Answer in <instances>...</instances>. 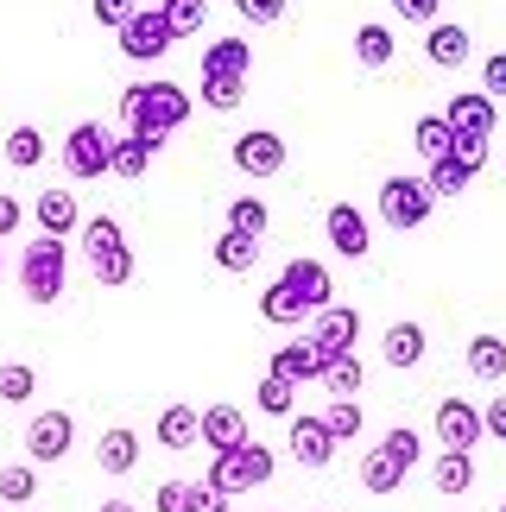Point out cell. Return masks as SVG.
<instances>
[{
  "mask_svg": "<svg viewBox=\"0 0 506 512\" xmlns=\"http://www.w3.org/2000/svg\"><path fill=\"white\" fill-rule=\"evenodd\" d=\"M190 89L171 83V76H159V83H127L121 89V121L133 140H165V133H178L190 121Z\"/></svg>",
  "mask_w": 506,
  "mask_h": 512,
  "instance_id": "6da1fadb",
  "label": "cell"
},
{
  "mask_svg": "<svg viewBox=\"0 0 506 512\" xmlns=\"http://www.w3.org/2000/svg\"><path fill=\"white\" fill-rule=\"evenodd\" d=\"M64 279H70V247L57 234L26 241V253H19V291H26V304H38V310L64 304Z\"/></svg>",
  "mask_w": 506,
  "mask_h": 512,
  "instance_id": "7a4b0ae2",
  "label": "cell"
},
{
  "mask_svg": "<svg viewBox=\"0 0 506 512\" xmlns=\"http://www.w3.org/2000/svg\"><path fill=\"white\" fill-rule=\"evenodd\" d=\"M272 468H279V462H272V449L266 443H235V449H222V456L216 462H209V487H222V494L228 500H235V494H247V487H266L272 481Z\"/></svg>",
  "mask_w": 506,
  "mask_h": 512,
  "instance_id": "3957f363",
  "label": "cell"
},
{
  "mask_svg": "<svg viewBox=\"0 0 506 512\" xmlns=\"http://www.w3.org/2000/svg\"><path fill=\"white\" fill-rule=\"evenodd\" d=\"M431 209H437V196L424 190V177H386L380 184V222L386 228H424L431 222Z\"/></svg>",
  "mask_w": 506,
  "mask_h": 512,
  "instance_id": "277c9868",
  "label": "cell"
},
{
  "mask_svg": "<svg viewBox=\"0 0 506 512\" xmlns=\"http://www.w3.org/2000/svg\"><path fill=\"white\" fill-rule=\"evenodd\" d=\"M108 152H114V133L102 121H76L64 133V171L76 184H89V177H108Z\"/></svg>",
  "mask_w": 506,
  "mask_h": 512,
  "instance_id": "5b68a950",
  "label": "cell"
},
{
  "mask_svg": "<svg viewBox=\"0 0 506 512\" xmlns=\"http://www.w3.org/2000/svg\"><path fill=\"white\" fill-rule=\"evenodd\" d=\"M114 38H121V57H133V64H152V57H165L171 45H178L171 26H165V7H140Z\"/></svg>",
  "mask_w": 506,
  "mask_h": 512,
  "instance_id": "8992f818",
  "label": "cell"
},
{
  "mask_svg": "<svg viewBox=\"0 0 506 512\" xmlns=\"http://www.w3.org/2000/svg\"><path fill=\"white\" fill-rule=\"evenodd\" d=\"M76 443V418L70 411H38L26 424V462H64Z\"/></svg>",
  "mask_w": 506,
  "mask_h": 512,
  "instance_id": "52a82bcc",
  "label": "cell"
},
{
  "mask_svg": "<svg viewBox=\"0 0 506 512\" xmlns=\"http://www.w3.org/2000/svg\"><path fill=\"white\" fill-rule=\"evenodd\" d=\"M431 424H437V443H443V449H469V456H475V443L488 437V430H481V405L456 399V392L431 411Z\"/></svg>",
  "mask_w": 506,
  "mask_h": 512,
  "instance_id": "ba28073f",
  "label": "cell"
},
{
  "mask_svg": "<svg viewBox=\"0 0 506 512\" xmlns=\"http://www.w3.org/2000/svg\"><path fill=\"white\" fill-rule=\"evenodd\" d=\"M279 285H285L291 298H298V304L310 310V317H317V310H329V304H336V285H329V266H323V260H285Z\"/></svg>",
  "mask_w": 506,
  "mask_h": 512,
  "instance_id": "9c48e42d",
  "label": "cell"
},
{
  "mask_svg": "<svg viewBox=\"0 0 506 512\" xmlns=\"http://www.w3.org/2000/svg\"><path fill=\"white\" fill-rule=\"evenodd\" d=\"M228 159H235V171H247V177H279L285 171V140L272 127H253V133H241V140H235Z\"/></svg>",
  "mask_w": 506,
  "mask_h": 512,
  "instance_id": "30bf717a",
  "label": "cell"
},
{
  "mask_svg": "<svg viewBox=\"0 0 506 512\" xmlns=\"http://www.w3.org/2000/svg\"><path fill=\"white\" fill-rule=\"evenodd\" d=\"M443 121H450V133H475V140H494L500 108H494V95L462 89V95H450V102H443Z\"/></svg>",
  "mask_w": 506,
  "mask_h": 512,
  "instance_id": "8fae6325",
  "label": "cell"
},
{
  "mask_svg": "<svg viewBox=\"0 0 506 512\" xmlns=\"http://www.w3.org/2000/svg\"><path fill=\"white\" fill-rule=\"evenodd\" d=\"M323 228H329V247H336L342 260H367V247H374V228H367V215L355 203H329Z\"/></svg>",
  "mask_w": 506,
  "mask_h": 512,
  "instance_id": "7c38bea8",
  "label": "cell"
},
{
  "mask_svg": "<svg viewBox=\"0 0 506 512\" xmlns=\"http://www.w3.org/2000/svg\"><path fill=\"white\" fill-rule=\"evenodd\" d=\"M310 342H317L329 361H336V354H355V342H361V310H342V304L317 310V317H310Z\"/></svg>",
  "mask_w": 506,
  "mask_h": 512,
  "instance_id": "4fadbf2b",
  "label": "cell"
},
{
  "mask_svg": "<svg viewBox=\"0 0 506 512\" xmlns=\"http://www.w3.org/2000/svg\"><path fill=\"white\" fill-rule=\"evenodd\" d=\"M291 456H298L304 468H329L336 437L323 430V411H291Z\"/></svg>",
  "mask_w": 506,
  "mask_h": 512,
  "instance_id": "5bb4252c",
  "label": "cell"
},
{
  "mask_svg": "<svg viewBox=\"0 0 506 512\" xmlns=\"http://www.w3.org/2000/svg\"><path fill=\"white\" fill-rule=\"evenodd\" d=\"M323 367H329V354L310 336H298V342H285L279 354H272L266 373H279V380H291V386H310V380H323Z\"/></svg>",
  "mask_w": 506,
  "mask_h": 512,
  "instance_id": "9a60e30c",
  "label": "cell"
},
{
  "mask_svg": "<svg viewBox=\"0 0 506 512\" xmlns=\"http://www.w3.org/2000/svg\"><path fill=\"white\" fill-rule=\"evenodd\" d=\"M424 57H431L437 70H462L475 57V38H469V26H456V19H437L431 32H424Z\"/></svg>",
  "mask_w": 506,
  "mask_h": 512,
  "instance_id": "2e32d148",
  "label": "cell"
},
{
  "mask_svg": "<svg viewBox=\"0 0 506 512\" xmlns=\"http://www.w3.org/2000/svg\"><path fill=\"white\" fill-rule=\"evenodd\" d=\"M424 354H431V336H424V323H393V329L380 336V361H386V367H399V373L424 367Z\"/></svg>",
  "mask_w": 506,
  "mask_h": 512,
  "instance_id": "e0dca14e",
  "label": "cell"
},
{
  "mask_svg": "<svg viewBox=\"0 0 506 512\" xmlns=\"http://www.w3.org/2000/svg\"><path fill=\"white\" fill-rule=\"evenodd\" d=\"M32 215H38V234H57V241L83 228V203H76V196H70L64 184H57V190H38Z\"/></svg>",
  "mask_w": 506,
  "mask_h": 512,
  "instance_id": "ac0fdd59",
  "label": "cell"
},
{
  "mask_svg": "<svg viewBox=\"0 0 506 512\" xmlns=\"http://www.w3.org/2000/svg\"><path fill=\"white\" fill-rule=\"evenodd\" d=\"M197 443L216 449V456H222V449H235V443H247V411H241V405H209Z\"/></svg>",
  "mask_w": 506,
  "mask_h": 512,
  "instance_id": "d6986e66",
  "label": "cell"
},
{
  "mask_svg": "<svg viewBox=\"0 0 506 512\" xmlns=\"http://www.w3.org/2000/svg\"><path fill=\"white\" fill-rule=\"evenodd\" d=\"M152 437H159V449H190L203 437V411L197 405H165L159 424H152Z\"/></svg>",
  "mask_w": 506,
  "mask_h": 512,
  "instance_id": "ffe728a7",
  "label": "cell"
},
{
  "mask_svg": "<svg viewBox=\"0 0 506 512\" xmlns=\"http://www.w3.org/2000/svg\"><path fill=\"white\" fill-rule=\"evenodd\" d=\"M95 462H102V475H133V462H140V430H127V424L102 430V443H95Z\"/></svg>",
  "mask_w": 506,
  "mask_h": 512,
  "instance_id": "44dd1931",
  "label": "cell"
},
{
  "mask_svg": "<svg viewBox=\"0 0 506 512\" xmlns=\"http://www.w3.org/2000/svg\"><path fill=\"white\" fill-rule=\"evenodd\" d=\"M203 76H235V83H247L253 76V45L247 38H216V45L203 51Z\"/></svg>",
  "mask_w": 506,
  "mask_h": 512,
  "instance_id": "7402d4cb",
  "label": "cell"
},
{
  "mask_svg": "<svg viewBox=\"0 0 506 512\" xmlns=\"http://www.w3.org/2000/svg\"><path fill=\"white\" fill-rule=\"evenodd\" d=\"M431 481H437L443 500H462V494L475 487V456H469V449H443L437 468H431Z\"/></svg>",
  "mask_w": 506,
  "mask_h": 512,
  "instance_id": "603a6c76",
  "label": "cell"
},
{
  "mask_svg": "<svg viewBox=\"0 0 506 512\" xmlns=\"http://www.w3.org/2000/svg\"><path fill=\"white\" fill-rule=\"evenodd\" d=\"M159 152H165V140H133V133H121V140H114V152H108V171H114V177H146Z\"/></svg>",
  "mask_w": 506,
  "mask_h": 512,
  "instance_id": "cb8c5ba5",
  "label": "cell"
},
{
  "mask_svg": "<svg viewBox=\"0 0 506 512\" xmlns=\"http://www.w3.org/2000/svg\"><path fill=\"white\" fill-rule=\"evenodd\" d=\"M361 487H367L374 500L399 494V487H405V462H393L386 449H367V462H361Z\"/></svg>",
  "mask_w": 506,
  "mask_h": 512,
  "instance_id": "d4e9b609",
  "label": "cell"
},
{
  "mask_svg": "<svg viewBox=\"0 0 506 512\" xmlns=\"http://www.w3.org/2000/svg\"><path fill=\"white\" fill-rule=\"evenodd\" d=\"M393 26H355V64L361 70H386L393 64Z\"/></svg>",
  "mask_w": 506,
  "mask_h": 512,
  "instance_id": "484cf974",
  "label": "cell"
},
{
  "mask_svg": "<svg viewBox=\"0 0 506 512\" xmlns=\"http://www.w3.org/2000/svg\"><path fill=\"white\" fill-rule=\"evenodd\" d=\"M469 373L488 386H506V342L500 336H475L469 342Z\"/></svg>",
  "mask_w": 506,
  "mask_h": 512,
  "instance_id": "4316f807",
  "label": "cell"
},
{
  "mask_svg": "<svg viewBox=\"0 0 506 512\" xmlns=\"http://www.w3.org/2000/svg\"><path fill=\"white\" fill-rule=\"evenodd\" d=\"M412 146H418V159H450L456 152V133H450V121H443V114H424V121L412 127Z\"/></svg>",
  "mask_w": 506,
  "mask_h": 512,
  "instance_id": "83f0119b",
  "label": "cell"
},
{
  "mask_svg": "<svg viewBox=\"0 0 506 512\" xmlns=\"http://www.w3.org/2000/svg\"><path fill=\"white\" fill-rule=\"evenodd\" d=\"M323 386H329V399H361V386H367V367L355 361V354H336V361L323 367Z\"/></svg>",
  "mask_w": 506,
  "mask_h": 512,
  "instance_id": "f1b7e54d",
  "label": "cell"
},
{
  "mask_svg": "<svg viewBox=\"0 0 506 512\" xmlns=\"http://www.w3.org/2000/svg\"><path fill=\"white\" fill-rule=\"evenodd\" d=\"M253 260H260V241H253V234H235V228H228L222 241H216V266L235 272V279H241V272H253Z\"/></svg>",
  "mask_w": 506,
  "mask_h": 512,
  "instance_id": "f546056e",
  "label": "cell"
},
{
  "mask_svg": "<svg viewBox=\"0 0 506 512\" xmlns=\"http://www.w3.org/2000/svg\"><path fill=\"white\" fill-rule=\"evenodd\" d=\"M0 159H7L13 171H32L38 159H45V133H38V127H13L7 146H0Z\"/></svg>",
  "mask_w": 506,
  "mask_h": 512,
  "instance_id": "4dcf8cb0",
  "label": "cell"
},
{
  "mask_svg": "<svg viewBox=\"0 0 506 512\" xmlns=\"http://www.w3.org/2000/svg\"><path fill=\"white\" fill-rule=\"evenodd\" d=\"M253 405H260L266 418H291V411H298V386H291V380H279V373H266V380H260V392H253Z\"/></svg>",
  "mask_w": 506,
  "mask_h": 512,
  "instance_id": "1f68e13d",
  "label": "cell"
},
{
  "mask_svg": "<svg viewBox=\"0 0 506 512\" xmlns=\"http://www.w3.org/2000/svg\"><path fill=\"white\" fill-rule=\"evenodd\" d=\"M83 253L95 260V253H108V247H127V234H121V222H114V215H83Z\"/></svg>",
  "mask_w": 506,
  "mask_h": 512,
  "instance_id": "d6a6232c",
  "label": "cell"
},
{
  "mask_svg": "<svg viewBox=\"0 0 506 512\" xmlns=\"http://www.w3.org/2000/svg\"><path fill=\"white\" fill-rule=\"evenodd\" d=\"M260 317H266V323H285V329H291V323H304L310 310H304L298 298H291V291H285L279 279H272V285L260 291Z\"/></svg>",
  "mask_w": 506,
  "mask_h": 512,
  "instance_id": "836d02e7",
  "label": "cell"
},
{
  "mask_svg": "<svg viewBox=\"0 0 506 512\" xmlns=\"http://www.w3.org/2000/svg\"><path fill=\"white\" fill-rule=\"evenodd\" d=\"M228 228H235V234H253V241H260V234L272 228V209L260 203V196H235V203H228Z\"/></svg>",
  "mask_w": 506,
  "mask_h": 512,
  "instance_id": "e575fe53",
  "label": "cell"
},
{
  "mask_svg": "<svg viewBox=\"0 0 506 512\" xmlns=\"http://www.w3.org/2000/svg\"><path fill=\"white\" fill-rule=\"evenodd\" d=\"M247 102V83H235V76H203V108L209 114H235Z\"/></svg>",
  "mask_w": 506,
  "mask_h": 512,
  "instance_id": "d590c367",
  "label": "cell"
},
{
  "mask_svg": "<svg viewBox=\"0 0 506 512\" xmlns=\"http://www.w3.org/2000/svg\"><path fill=\"white\" fill-rule=\"evenodd\" d=\"M89 272H95V285H127L133 279V247H108V253H95L89 260Z\"/></svg>",
  "mask_w": 506,
  "mask_h": 512,
  "instance_id": "8d00e7d4",
  "label": "cell"
},
{
  "mask_svg": "<svg viewBox=\"0 0 506 512\" xmlns=\"http://www.w3.org/2000/svg\"><path fill=\"white\" fill-rule=\"evenodd\" d=\"M469 184H475V171H462L456 159H437V165H431V177H424V190H431L437 203H443V196H462Z\"/></svg>",
  "mask_w": 506,
  "mask_h": 512,
  "instance_id": "74e56055",
  "label": "cell"
},
{
  "mask_svg": "<svg viewBox=\"0 0 506 512\" xmlns=\"http://www.w3.org/2000/svg\"><path fill=\"white\" fill-rule=\"evenodd\" d=\"M32 392H38V373L26 361H0V399H7V405H26Z\"/></svg>",
  "mask_w": 506,
  "mask_h": 512,
  "instance_id": "f35d334b",
  "label": "cell"
},
{
  "mask_svg": "<svg viewBox=\"0 0 506 512\" xmlns=\"http://www.w3.org/2000/svg\"><path fill=\"white\" fill-rule=\"evenodd\" d=\"M361 424H367V411H361L355 399H336V405L323 411V430H329V437H336V443H348V437H361Z\"/></svg>",
  "mask_w": 506,
  "mask_h": 512,
  "instance_id": "ab89813d",
  "label": "cell"
},
{
  "mask_svg": "<svg viewBox=\"0 0 506 512\" xmlns=\"http://www.w3.org/2000/svg\"><path fill=\"white\" fill-rule=\"evenodd\" d=\"M203 13H209V0H165V26H171V38L203 32Z\"/></svg>",
  "mask_w": 506,
  "mask_h": 512,
  "instance_id": "60d3db41",
  "label": "cell"
},
{
  "mask_svg": "<svg viewBox=\"0 0 506 512\" xmlns=\"http://www.w3.org/2000/svg\"><path fill=\"white\" fill-rule=\"evenodd\" d=\"M32 494H38V475H32L26 462H7V468H0V500H7V506H26Z\"/></svg>",
  "mask_w": 506,
  "mask_h": 512,
  "instance_id": "b9f144b4",
  "label": "cell"
},
{
  "mask_svg": "<svg viewBox=\"0 0 506 512\" xmlns=\"http://www.w3.org/2000/svg\"><path fill=\"white\" fill-rule=\"evenodd\" d=\"M380 449H386L393 462H405V468H412V462H424V437H418L412 424H393V430L380 437Z\"/></svg>",
  "mask_w": 506,
  "mask_h": 512,
  "instance_id": "7bdbcfd3",
  "label": "cell"
},
{
  "mask_svg": "<svg viewBox=\"0 0 506 512\" xmlns=\"http://www.w3.org/2000/svg\"><path fill=\"white\" fill-rule=\"evenodd\" d=\"M184 512H228V494L209 487V481H190L184 487Z\"/></svg>",
  "mask_w": 506,
  "mask_h": 512,
  "instance_id": "ee69618b",
  "label": "cell"
},
{
  "mask_svg": "<svg viewBox=\"0 0 506 512\" xmlns=\"http://www.w3.org/2000/svg\"><path fill=\"white\" fill-rule=\"evenodd\" d=\"M450 159L462 165V171H488V140H475V133H456V152H450Z\"/></svg>",
  "mask_w": 506,
  "mask_h": 512,
  "instance_id": "f6af8a7d",
  "label": "cell"
},
{
  "mask_svg": "<svg viewBox=\"0 0 506 512\" xmlns=\"http://www.w3.org/2000/svg\"><path fill=\"white\" fill-rule=\"evenodd\" d=\"M235 13L247 19V26H279V19H285V0H235Z\"/></svg>",
  "mask_w": 506,
  "mask_h": 512,
  "instance_id": "bcb514c9",
  "label": "cell"
},
{
  "mask_svg": "<svg viewBox=\"0 0 506 512\" xmlns=\"http://www.w3.org/2000/svg\"><path fill=\"white\" fill-rule=\"evenodd\" d=\"M89 13H95V26H108V32H121V26H127V19H133V13H140V7H133V0H95V7H89Z\"/></svg>",
  "mask_w": 506,
  "mask_h": 512,
  "instance_id": "7dc6e473",
  "label": "cell"
},
{
  "mask_svg": "<svg viewBox=\"0 0 506 512\" xmlns=\"http://www.w3.org/2000/svg\"><path fill=\"white\" fill-rule=\"evenodd\" d=\"M437 7H443V0H393V13L412 19V26H437Z\"/></svg>",
  "mask_w": 506,
  "mask_h": 512,
  "instance_id": "c3c4849f",
  "label": "cell"
},
{
  "mask_svg": "<svg viewBox=\"0 0 506 512\" xmlns=\"http://www.w3.org/2000/svg\"><path fill=\"white\" fill-rule=\"evenodd\" d=\"M481 95H494V102L506 95V51H494L488 64H481Z\"/></svg>",
  "mask_w": 506,
  "mask_h": 512,
  "instance_id": "681fc988",
  "label": "cell"
},
{
  "mask_svg": "<svg viewBox=\"0 0 506 512\" xmlns=\"http://www.w3.org/2000/svg\"><path fill=\"white\" fill-rule=\"evenodd\" d=\"M481 430H488L494 443H506V392H494V399L481 405Z\"/></svg>",
  "mask_w": 506,
  "mask_h": 512,
  "instance_id": "f907efd6",
  "label": "cell"
},
{
  "mask_svg": "<svg viewBox=\"0 0 506 512\" xmlns=\"http://www.w3.org/2000/svg\"><path fill=\"white\" fill-rule=\"evenodd\" d=\"M184 487H190V481H159V494H152V512H184Z\"/></svg>",
  "mask_w": 506,
  "mask_h": 512,
  "instance_id": "816d5d0a",
  "label": "cell"
},
{
  "mask_svg": "<svg viewBox=\"0 0 506 512\" xmlns=\"http://www.w3.org/2000/svg\"><path fill=\"white\" fill-rule=\"evenodd\" d=\"M19 222H26V209H19V196H7V190H0V241H7V234H13Z\"/></svg>",
  "mask_w": 506,
  "mask_h": 512,
  "instance_id": "f5cc1de1",
  "label": "cell"
},
{
  "mask_svg": "<svg viewBox=\"0 0 506 512\" xmlns=\"http://www.w3.org/2000/svg\"><path fill=\"white\" fill-rule=\"evenodd\" d=\"M95 512H140V506H133V500H102Z\"/></svg>",
  "mask_w": 506,
  "mask_h": 512,
  "instance_id": "db71d44e",
  "label": "cell"
},
{
  "mask_svg": "<svg viewBox=\"0 0 506 512\" xmlns=\"http://www.w3.org/2000/svg\"><path fill=\"white\" fill-rule=\"evenodd\" d=\"M500 512H506V500H500Z\"/></svg>",
  "mask_w": 506,
  "mask_h": 512,
  "instance_id": "11a10c76",
  "label": "cell"
}]
</instances>
